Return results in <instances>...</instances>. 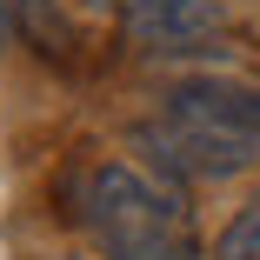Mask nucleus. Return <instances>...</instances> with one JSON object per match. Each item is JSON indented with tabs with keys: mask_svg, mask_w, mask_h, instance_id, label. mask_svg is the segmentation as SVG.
I'll list each match as a JSON object with an SVG mask.
<instances>
[{
	"mask_svg": "<svg viewBox=\"0 0 260 260\" xmlns=\"http://www.w3.org/2000/svg\"><path fill=\"white\" fill-rule=\"evenodd\" d=\"M80 220L107 260H193L187 193L140 160H100L80 180Z\"/></svg>",
	"mask_w": 260,
	"mask_h": 260,
	"instance_id": "1",
	"label": "nucleus"
},
{
	"mask_svg": "<svg viewBox=\"0 0 260 260\" xmlns=\"http://www.w3.org/2000/svg\"><path fill=\"white\" fill-rule=\"evenodd\" d=\"M14 27H20V14H14V0H0V47L14 40Z\"/></svg>",
	"mask_w": 260,
	"mask_h": 260,
	"instance_id": "7",
	"label": "nucleus"
},
{
	"mask_svg": "<svg viewBox=\"0 0 260 260\" xmlns=\"http://www.w3.org/2000/svg\"><path fill=\"white\" fill-rule=\"evenodd\" d=\"M14 14H20V27H27L34 40H47V47L67 40V0H14Z\"/></svg>",
	"mask_w": 260,
	"mask_h": 260,
	"instance_id": "6",
	"label": "nucleus"
},
{
	"mask_svg": "<svg viewBox=\"0 0 260 260\" xmlns=\"http://www.w3.org/2000/svg\"><path fill=\"white\" fill-rule=\"evenodd\" d=\"M214 260H260V200H247L227 220V234L214 240Z\"/></svg>",
	"mask_w": 260,
	"mask_h": 260,
	"instance_id": "5",
	"label": "nucleus"
},
{
	"mask_svg": "<svg viewBox=\"0 0 260 260\" xmlns=\"http://www.w3.org/2000/svg\"><path fill=\"white\" fill-rule=\"evenodd\" d=\"M114 7L140 54H200L207 40L227 34L220 0H114Z\"/></svg>",
	"mask_w": 260,
	"mask_h": 260,
	"instance_id": "3",
	"label": "nucleus"
},
{
	"mask_svg": "<svg viewBox=\"0 0 260 260\" xmlns=\"http://www.w3.org/2000/svg\"><path fill=\"white\" fill-rule=\"evenodd\" d=\"M167 114L214 120V127H227V134L260 140V87L227 80V74H193V80H174V87H167Z\"/></svg>",
	"mask_w": 260,
	"mask_h": 260,
	"instance_id": "4",
	"label": "nucleus"
},
{
	"mask_svg": "<svg viewBox=\"0 0 260 260\" xmlns=\"http://www.w3.org/2000/svg\"><path fill=\"white\" fill-rule=\"evenodd\" d=\"M87 7H114V0H87Z\"/></svg>",
	"mask_w": 260,
	"mask_h": 260,
	"instance_id": "8",
	"label": "nucleus"
},
{
	"mask_svg": "<svg viewBox=\"0 0 260 260\" xmlns=\"http://www.w3.org/2000/svg\"><path fill=\"white\" fill-rule=\"evenodd\" d=\"M134 153H147L153 174L167 180H234L260 160V140L227 134L214 120H187V114H160L134 127Z\"/></svg>",
	"mask_w": 260,
	"mask_h": 260,
	"instance_id": "2",
	"label": "nucleus"
}]
</instances>
